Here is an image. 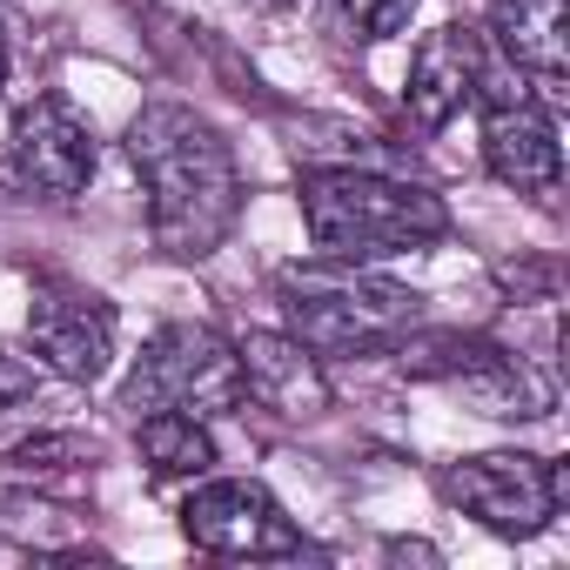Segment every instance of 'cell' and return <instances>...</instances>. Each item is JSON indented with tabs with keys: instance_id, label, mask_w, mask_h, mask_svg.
<instances>
[{
	"instance_id": "6da1fadb",
	"label": "cell",
	"mask_w": 570,
	"mask_h": 570,
	"mask_svg": "<svg viewBox=\"0 0 570 570\" xmlns=\"http://www.w3.org/2000/svg\"><path fill=\"white\" fill-rule=\"evenodd\" d=\"M128 168L148 195V235L175 262H208L242 215L228 135L188 101H148L128 121Z\"/></svg>"
},
{
	"instance_id": "7a4b0ae2",
	"label": "cell",
	"mask_w": 570,
	"mask_h": 570,
	"mask_svg": "<svg viewBox=\"0 0 570 570\" xmlns=\"http://www.w3.org/2000/svg\"><path fill=\"white\" fill-rule=\"evenodd\" d=\"M275 303L296 343H309L323 363L336 356H390L416 330V296L390 275H370L363 262H289L275 268Z\"/></svg>"
},
{
	"instance_id": "3957f363",
	"label": "cell",
	"mask_w": 570,
	"mask_h": 570,
	"mask_svg": "<svg viewBox=\"0 0 570 570\" xmlns=\"http://www.w3.org/2000/svg\"><path fill=\"white\" fill-rule=\"evenodd\" d=\"M303 228L330 262H383L450 235L443 195L376 175V168H309L303 175Z\"/></svg>"
},
{
	"instance_id": "277c9868",
	"label": "cell",
	"mask_w": 570,
	"mask_h": 570,
	"mask_svg": "<svg viewBox=\"0 0 570 570\" xmlns=\"http://www.w3.org/2000/svg\"><path fill=\"white\" fill-rule=\"evenodd\" d=\"M390 356L403 363V376H416V383H443V390H456L476 416H497V423H537V416H550V403H557L550 376L530 370L523 356H510V350L490 343V336H463V330H410Z\"/></svg>"
},
{
	"instance_id": "5b68a950",
	"label": "cell",
	"mask_w": 570,
	"mask_h": 570,
	"mask_svg": "<svg viewBox=\"0 0 570 570\" xmlns=\"http://www.w3.org/2000/svg\"><path fill=\"white\" fill-rule=\"evenodd\" d=\"M242 356L222 330L208 323H168L141 343L128 383H121V410L128 416H155V410H188V416H228L242 410Z\"/></svg>"
},
{
	"instance_id": "8992f818",
	"label": "cell",
	"mask_w": 570,
	"mask_h": 570,
	"mask_svg": "<svg viewBox=\"0 0 570 570\" xmlns=\"http://www.w3.org/2000/svg\"><path fill=\"white\" fill-rule=\"evenodd\" d=\"M470 108L483 115V168L503 188H517L530 202H550L563 188V141H557V115L543 108V95L517 68L510 75L490 68Z\"/></svg>"
},
{
	"instance_id": "52a82bcc",
	"label": "cell",
	"mask_w": 570,
	"mask_h": 570,
	"mask_svg": "<svg viewBox=\"0 0 570 570\" xmlns=\"http://www.w3.org/2000/svg\"><path fill=\"white\" fill-rule=\"evenodd\" d=\"M443 503H456L463 517H476L490 537H537L550 530V517L563 510V470L530 456V450H483L463 456L436 476Z\"/></svg>"
},
{
	"instance_id": "ba28073f",
	"label": "cell",
	"mask_w": 570,
	"mask_h": 570,
	"mask_svg": "<svg viewBox=\"0 0 570 570\" xmlns=\"http://www.w3.org/2000/svg\"><path fill=\"white\" fill-rule=\"evenodd\" d=\"M181 537L195 550H208V557H242V563L309 550L296 517L248 476H195V490L181 497Z\"/></svg>"
},
{
	"instance_id": "9c48e42d",
	"label": "cell",
	"mask_w": 570,
	"mask_h": 570,
	"mask_svg": "<svg viewBox=\"0 0 570 570\" xmlns=\"http://www.w3.org/2000/svg\"><path fill=\"white\" fill-rule=\"evenodd\" d=\"M115 303L95 296L88 282H68V275H41L35 296H28V343H35V363L55 370L61 383H101L108 363H115Z\"/></svg>"
},
{
	"instance_id": "30bf717a",
	"label": "cell",
	"mask_w": 570,
	"mask_h": 570,
	"mask_svg": "<svg viewBox=\"0 0 570 570\" xmlns=\"http://www.w3.org/2000/svg\"><path fill=\"white\" fill-rule=\"evenodd\" d=\"M8 175L21 195L75 202L95 181V128L68 95H35L8 128Z\"/></svg>"
},
{
	"instance_id": "8fae6325",
	"label": "cell",
	"mask_w": 570,
	"mask_h": 570,
	"mask_svg": "<svg viewBox=\"0 0 570 570\" xmlns=\"http://www.w3.org/2000/svg\"><path fill=\"white\" fill-rule=\"evenodd\" d=\"M483 75H490V41H483L476 28L450 21V28L423 35L416 55H410V81H403V108H410V121H416L423 135L450 128V121L476 101Z\"/></svg>"
},
{
	"instance_id": "7c38bea8",
	"label": "cell",
	"mask_w": 570,
	"mask_h": 570,
	"mask_svg": "<svg viewBox=\"0 0 570 570\" xmlns=\"http://www.w3.org/2000/svg\"><path fill=\"white\" fill-rule=\"evenodd\" d=\"M235 356H242V390L262 410H275L282 423H316L336 403L323 356L309 343H296L289 330H248V336H235Z\"/></svg>"
},
{
	"instance_id": "4fadbf2b",
	"label": "cell",
	"mask_w": 570,
	"mask_h": 570,
	"mask_svg": "<svg viewBox=\"0 0 570 570\" xmlns=\"http://www.w3.org/2000/svg\"><path fill=\"white\" fill-rule=\"evenodd\" d=\"M490 35L537 95H563V0H490Z\"/></svg>"
},
{
	"instance_id": "5bb4252c",
	"label": "cell",
	"mask_w": 570,
	"mask_h": 570,
	"mask_svg": "<svg viewBox=\"0 0 570 570\" xmlns=\"http://www.w3.org/2000/svg\"><path fill=\"white\" fill-rule=\"evenodd\" d=\"M135 443H141L148 476H161V483H195V476H208V463H215V436H208V423L188 416V410L135 416Z\"/></svg>"
},
{
	"instance_id": "9a60e30c",
	"label": "cell",
	"mask_w": 570,
	"mask_h": 570,
	"mask_svg": "<svg viewBox=\"0 0 570 570\" xmlns=\"http://www.w3.org/2000/svg\"><path fill=\"white\" fill-rule=\"evenodd\" d=\"M88 463H95V443H81V436H28L8 450L14 476H55V470H88Z\"/></svg>"
},
{
	"instance_id": "2e32d148",
	"label": "cell",
	"mask_w": 570,
	"mask_h": 570,
	"mask_svg": "<svg viewBox=\"0 0 570 570\" xmlns=\"http://www.w3.org/2000/svg\"><path fill=\"white\" fill-rule=\"evenodd\" d=\"M416 8H423V0H336V14L356 28V41H390V35H403Z\"/></svg>"
},
{
	"instance_id": "e0dca14e",
	"label": "cell",
	"mask_w": 570,
	"mask_h": 570,
	"mask_svg": "<svg viewBox=\"0 0 570 570\" xmlns=\"http://www.w3.org/2000/svg\"><path fill=\"white\" fill-rule=\"evenodd\" d=\"M35 383H41V363H28V356H8V350H0V410L28 403V396H35Z\"/></svg>"
},
{
	"instance_id": "ac0fdd59",
	"label": "cell",
	"mask_w": 570,
	"mask_h": 570,
	"mask_svg": "<svg viewBox=\"0 0 570 570\" xmlns=\"http://www.w3.org/2000/svg\"><path fill=\"white\" fill-rule=\"evenodd\" d=\"M0 81H8V21H0Z\"/></svg>"
}]
</instances>
